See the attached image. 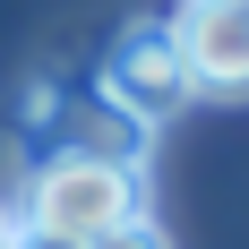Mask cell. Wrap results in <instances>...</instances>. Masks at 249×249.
Returning a JSON list of instances; mask_svg holds the SVG:
<instances>
[{"mask_svg":"<svg viewBox=\"0 0 249 249\" xmlns=\"http://www.w3.org/2000/svg\"><path fill=\"white\" fill-rule=\"evenodd\" d=\"M180 69L206 95H249V9H224V0H180L172 18Z\"/></svg>","mask_w":249,"mask_h":249,"instance_id":"3","label":"cell"},{"mask_svg":"<svg viewBox=\"0 0 249 249\" xmlns=\"http://www.w3.org/2000/svg\"><path fill=\"white\" fill-rule=\"evenodd\" d=\"M146 146H155V129L138 121V112H121L112 95H86L77 112H60V146H52V155H86V163L146 172Z\"/></svg>","mask_w":249,"mask_h":249,"instance_id":"4","label":"cell"},{"mask_svg":"<svg viewBox=\"0 0 249 249\" xmlns=\"http://www.w3.org/2000/svg\"><path fill=\"white\" fill-rule=\"evenodd\" d=\"M138 215H146V172L86 163V155H43L26 172V198H18V232L52 241V249H95Z\"/></svg>","mask_w":249,"mask_h":249,"instance_id":"1","label":"cell"},{"mask_svg":"<svg viewBox=\"0 0 249 249\" xmlns=\"http://www.w3.org/2000/svg\"><path fill=\"white\" fill-rule=\"evenodd\" d=\"M103 95L121 103V112H138L146 129L198 95V86H189V69H180L172 26H155V18H146V26H129L121 43H112V60H103Z\"/></svg>","mask_w":249,"mask_h":249,"instance_id":"2","label":"cell"},{"mask_svg":"<svg viewBox=\"0 0 249 249\" xmlns=\"http://www.w3.org/2000/svg\"><path fill=\"white\" fill-rule=\"evenodd\" d=\"M95 249H172V241H163V224H155V215H138V224H121L112 241H95Z\"/></svg>","mask_w":249,"mask_h":249,"instance_id":"5","label":"cell"},{"mask_svg":"<svg viewBox=\"0 0 249 249\" xmlns=\"http://www.w3.org/2000/svg\"><path fill=\"white\" fill-rule=\"evenodd\" d=\"M9 249H26V241H9Z\"/></svg>","mask_w":249,"mask_h":249,"instance_id":"8","label":"cell"},{"mask_svg":"<svg viewBox=\"0 0 249 249\" xmlns=\"http://www.w3.org/2000/svg\"><path fill=\"white\" fill-rule=\"evenodd\" d=\"M9 241H18V224H9V206H0V249H9Z\"/></svg>","mask_w":249,"mask_h":249,"instance_id":"6","label":"cell"},{"mask_svg":"<svg viewBox=\"0 0 249 249\" xmlns=\"http://www.w3.org/2000/svg\"><path fill=\"white\" fill-rule=\"evenodd\" d=\"M224 9H249V0H224Z\"/></svg>","mask_w":249,"mask_h":249,"instance_id":"7","label":"cell"}]
</instances>
